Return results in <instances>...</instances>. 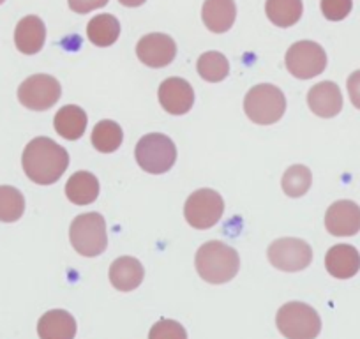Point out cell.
I'll return each instance as SVG.
<instances>
[{"mask_svg": "<svg viewBox=\"0 0 360 339\" xmlns=\"http://www.w3.org/2000/svg\"><path fill=\"white\" fill-rule=\"evenodd\" d=\"M22 165L30 181L39 186H50L68 170L69 154L51 138L37 136L23 151Z\"/></svg>", "mask_w": 360, "mask_h": 339, "instance_id": "1", "label": "cell"}, {"mask_svg": "<svg viewBox=\"0 0 360 339\" xmlns=\"http://www.w3.org/2000/svg\"><path fill=\"white\" fill-rule=\"evenodd\" d=\"M195 264L203 281L210 285H223L237 276L240 269V258L231 245L219 241H210L196 251Z\"/></svg>", "mask_w": 360, "mask_h": 339, "instance_id": "2", "label": "cell"}, {"mask_svg": "<svg viewBox=\"0 0 360 339\" xmlns=\"http://www.w3.org/2000/svg\"><path fill=\"white\" fill-rule=\"evenodd\" d=\"M244 112L249 120L259 126H270L281 120L286 112V98L272 83H259L245 94Z\"/></svg>", "mask_w": 360, "mask_h": 339, "instance_id": "3", "label": "cell"}, {"mask_svg": "<svg viewBox=\"0 0 360 339\" xmlns=\"http://www.w3.org/2000/svg\"><path fill=\"white\" fill-rule=\"evenodd\" d=\"M69 238L75 251L82 257H99L108 245L106 221L101 214L89 212L75 217L69 228Z\"/></svg>", "mask_w": 360, "mask_h": 339, "instance_id": "4", "label": "cell"}, {"mask_svg": "<svg viewBox=\"0 0 360 339\" xmlns=\"http://www.w3.org/2000/svg\"><path fill=\"white\" fill-rule=\"evenodd\" d=\"M276 325L286 339H316L321 331V318L307 304L288 302L279 307Z\"/></svg>", "mask_w": 360, "mask_h": 339, "instance_id": "5", "label": "cell"}, {"mask_svg": "<svg viewBox=\"0 0 360 339\" xmlns=\"http://www.w3.org/2000/svg\"><path fill=\"white\" fill-rule=\"evenodd\" d=\"M136 162L147 174L161 175L173 168L176 161V147L166 134L150 133L140 138L134 148Z\"/></svg>", "mask_w": 360, "mask_h": 339, "instance_id": "6", "label": "cell"}, {"mask_svg": "<svg viewBox=\"0 0 360 339\" xmlns=\"http://www.w3.org/2000/svg\"><path fill=\"white\" fill-rule=\"evenodd\" d=\"M224 212L223 196L214 189H198L188 198L184 207L186 221L196 230L216 226Z\"/></svg>", "mask_w": 360, "mask_h": 339, "instance_id": "7", "label": "cell"}, {"mask_svg": "<svg viewBox=\"0 0 360 339\" xmlns=\"http://www.w3.org/2000/svg\"><path fill=\"white\" fill-rule=\"evenodd\" d=\"M269 262L283 272L304 271L313 262V249L302 238H278L269 245Z\"/></svg>", "mask_w": 360, "mask_h": 339, "instance_id": "8", "label": "cell"}, {"mask_svg": "<svg viewBox=\"0 0 360 339\" xmlns=\"http://www.w3.org/2000/svg\"><path fill=\"white\" fill-rule=\"evenodd\" d=\"M286 69L299 79H311L327 68V53L314 41H299L286 51Z\"/></svg>", "mask_w": 360, "mask_h": 339, "instance_id": "9", "label": "cell"}, {"mask_svg": "<svg viewBox=\"0 0 360 339\" xmlns=\"http://www.w3.org/2000/svg\"><path fill=\"white\" fill-rule=\"evenodd\" d=\"M62 87L50 75H32L18 87V101L34 112L50 110L60 99Z\"/></svg>", "mask_w": 360, "mask_h": 339, "instance_id": "10", "label": "cell"}, {"mask_svg": "<svg viewBox=\"0 0 360 339\" xmlns=\"http://www.w3.org/2000/svg\"><path fill=\"white\" fill-rule=\"evenodd\" d=\"M136 55L148 68H165L172 64L176 55V44L166 34H147L136 44Z\"/></svg>", "mask_w": 360, "mask_h": 339, "instance_id": "11", "label": "cell"}, {"mask_svg": "<svg viewBox=\"0 0 360 339\" xmlns=\"http://www.w3.org/2000/svg\"><path fill=\"white\" fill-rule=\"evenodd\" d=\"M159 103L169 115H186L195 105V91L184 78H166L159 87Z\"/></svg>", "mask_w": 360, "mask_h": 339, "instance_id": "12", "label": "cell"}, {"mask_svg": "<svg viewBox=\"0 0 360 339\" xmlns=\"http://www.w3.org/2000/svg\"><path fill=\"white\" fill-rule=\"evenodd\" d=\"M325 228L334 237H353L360 231V207L349 200H339L325 214Z\"/></svg>", "mask_w": 360, "mask_h": 339, "instance_id": "13", "label": "cell"}, {"mask_svg": "<svg viewBox=\"0 0 360 339\" xmlns=\"http://www.w3.org/2000/svg\"><path fill=\"white\" fill-rule=\"evenodd\" d=\"M307 105L314 115L332 119L342 110V94L334 82L316 83L307 94Z\"/></svg>", "mask_w": 360, "mask_h": 339, "instance_id": "14", "label": "cell"}, {"mask_svg": "<svg viewBox=\"0 0 360 339\" xmlns=\"http://www.w3.org/2000/svg\"><path fill=\"white\" fill-rule=\"evenodd\" d=\"M46 41V27L39 16H25L15 30V44L23 55H36L43 50Z\"/></svg>", "mask_w": 360, "mask_h": 339, "instance_id": "15", "label": "cell"}, {"mask_svg": "<svg viewBox=\"0 0 360 339\" xmlns=\"http://www.w3.org/2000/svg\"><path fill=\"white\" fill-rule=\"evenodd\" d=\"M325 267L332 278L349 279L360 271V252L349 244H338L328 249Z\"/></svg>", "mask_w": 360, "mask_h": 339, "instance_id": "16", "label": "cell"}, {"mask_svg": "<svg viewBox=\"0 0 360 339\" xmlns=\"http://www.w3.org/2000/svg\"><path fill=\"white\" fill-rule=\"evenodd\" d=\"M202 18L210 32L224 34L233 27L237 18V4L235 0H205Z\"/></svg>", "mask_w": 360, "mask_h": 339, "instance_id": "17", "label": "cell"}, {"mask_svg": "<svg viewBox=\"0 0 360 339\" xmlns=\"http://www.w3.org/2000/svg\"><path fill=\"white\" fill-rule=\"evenodd\" d=\"M76 320L64 309H51L37 321V334L41 339H75Z\"/></svg>", "mask_w": 360, "mask_h": 339, "instance_id": "18", "label": "cell"}, {"mask_svg": "<svg viewBox=\"0 0 360 339\" xmlns=\"http://www.w3.org/2000/svg\"><path fill=\"white\" fill-rule=\"evenodd\" d=\"M145 278L143 265L133 257H120L110 267V281L119 292H133Z\"/></svg>", "mask_w": 360, "mask_h": 339, "instance_id": "19", "label": "cell"}, {"mask_svg": "<svg viewBox=\"0 0 360 339\" xmlns=\"http://www.w3.org/2000/svg\"><path fill=\"white\" fill-rule=\"evenodd\" d=\"M65 196L75 205H89L99 196V181L90 172H76L65 184Z\"/></svg>", "mask_w": 360, "mask_h": 339, "instance_id": "20", "label": "cell"}, {"mask_svg": "<svg viewBox=\"0 0 360 339\" xmlns=\"http://www.w3.org/2000/svg\"><path fill=\"white\" fill-rule=\"evenodd\" d=\"M86 113L83 112L79 106L76 105H68L64 108H60L55 115V131L60 134L65 140H79L83 136L86 129Z\"/></svg>", "mask_w": 360, "mask_h": 339, "instance_id": "21", "label": "cell"}, {"mask_svg": "<svg viewBox=\"0 0 360 339\" xmlns=\"http://www.w3.org/2000/svg\"><path fill=\"white\" fill-rule=\"evenodd\" d=\"M86 36L90 43L99 48L112 46L120 36V23L112 15H99L90 20L86 25Z\"/></svg>", "mask_w": 360, "mask_h": 339, "instance_id": "22", "label": "cell"}, {"mask_svg": "<svg viewBox=\"0 0 360 339\" xmlns=\"http://www.w3.org/2000/svg\"><path fill=\"white\" fill-rule=\"evenodd\" d=\"M265 13L276 27L288 29L295 25L302 16V0H266Z\"/></svg>", "mask_w": 360, "mask_h": 339, "instance_id": "23", "label": "cell"}, {"mask_svg": "<svg viewBox=\"0 0 360 339\" xmlns=\"http://www.w3.org/2000/svg\"><path fill=\"white\" fill-rule=\"evenodd\" d=\"M124 140V131L113 120H101L94 126L92 131V145L98 152L103 154H112L119 151Z\"/></svg>", "mask_w": 360, "mask_h": 339, "instance_id": "24", "label": "cell"}, {"mask_svg": "<svg viewBox=\"0 0 360 339\" xmlns=\"http://www.w3.org/2000/svg\"><path fill=\"white\" fill-rule=\"evenodd\" d=\"M196 69H198V75L202 76L205 82L210 83H219L223 82L224 78L230 72V62L219 51H205L202 57L198 58V64H196Z\"/></svg>", "mask_w": 360, "mask_h": 339, "instance_id": "25", "label": "cell"}, {"mask_svg": "<svg viewBox=\"0 0 360 339\" xmlns=\"http://www.w3.org/2000/svg\"><path fill=\"white\" fill-rule=\"evenodd\" d=\"M311 182H313L311 170L304 165H293L283 175L281 188L290 198H300L309 191Z\"/></svg>", "mask_w": 360, "mask_h": 339, "instance_id": "26", "label": "cell"}, {"mask_svg": "<svg viewBox=\"0 0 360 339\" xmlns=\"http://www.w3.org/2000/svg\"><path fill=\"white\" fill-rule=\"evenodd\" d=\"M25 212V198L13 186H0V221L15 223Z\"/></svg>", "mask_w": 360, "mask_h": 339, "instance_id": "27", "label": "cell"}, {"mask_svg": "<svg viewBox=\"0 0 360 339\" xmlns=\"http://www.w3.org/2000/svg\"><path fill=\"white\" fill-rule=\"evenodd\" d=\"M148 339H188V332L179 321L159 320L152 325Z\"/></svg>", "mask_w": 360, "mask_h": 339, "instance_id": "28", "label": "cell"}, {"mask_svg": "<svg viewBox=\"0 0 360 339\" xmlns=\"http://www.w3.org/2000/svg\"><path fill=\"white\" fill-rule=\"evenodd\" d=\"M321 13L330 22H341L352 13L353 0H321Z\"/></svg>", "mask_w": 360, "mask_h": 339, "instance_id": "29", "label": "cell"}, {"mask_svg": "<svg viewBox=\"0 0 360 339\" xmlns=\"http://www.w3.org/2000/svg\"><path fill=\"white\" fill-rule=\"evenodd\" d=\"M71 11L78 13V15H86V13L94 11V9H101L108 4L110 0H68Z\"/></svg>", "mask_w": 360, "mask_h": 339, "instance_id": "30", "label": "cell"}, {"mask_svg": "<svg viewBox=\"0 0 360 339\" xmlns=\"http://www.w3.org/2000/svg\"><path fill=\"white\" fill-rule=\"evenodd\" d=\"M346 87H348L349 101L353 103V106L356 110H360V69L349 75L348 82H346Z\"/></svg>", "mask_w": 360, "mask_h": 339, "instance_id": "31", "label": "cell"}, {"mask_svg": "<svg viewBox=\"0 0 360 339\" xmlns=\"http://www.w3.org/2000/svg\"><path fill=\"white\" fill-rule=\"evenodd\" d=\"M120 4L126 6V8H140V6H143L147 0H119Z\"/></svg>", "mask_w": 360, "mask_h": 339, "instance_id": "32", "label": "cell"}, {"mask_svg": "<svg viewBox=\"0 0 360 339\" xmlns=\"http://www.w3.org/2000/svg\"><path fill=\"white\" fill-rule=\"evenodd\" d=\"M4 2H6V0H0V4H4Z\"/></svg>", "mask_w": 360, "mask_h": 339, "instance_id": "33", "label": "cell"}]
</instances>
